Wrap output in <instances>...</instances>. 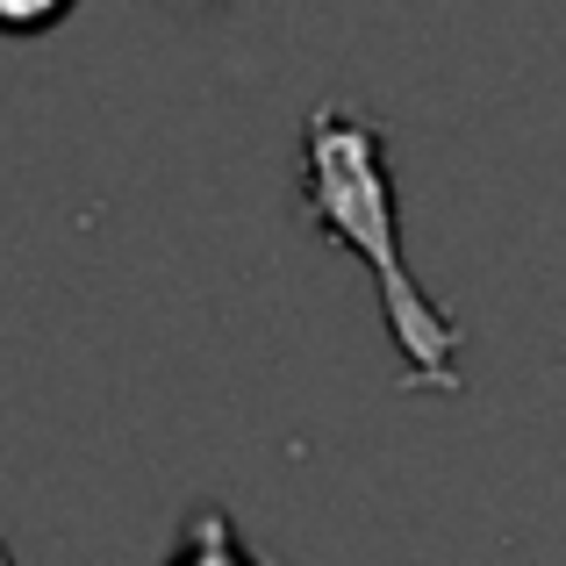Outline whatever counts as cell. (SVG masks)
Instances as JSON below:
<instances>
[{
	"label": "cell",
	"instance_id": "3957f363",
	"mask_svg": "<svg viewBox=\"0 0 566 566\" xmlns=\"http://www.w3.org/2000/svg\"><path fill=\"white\" fill-rule=\"evenodd\" d=\"M72 8H80V0H0V36H14V43L51 36Z\"/></svg>",
	"mask_w": 566,
	"mask_h": 566
},
{
	"label": "cell",
	"instance_id": "6da1fadb",
	"mask_svg": "<svg viewBox=\"0 0 566 566\" xmlns=\"http://www.w3.org/2000/svg\"><path fill=\"white\" fill-rule=\"evenodd\" d=\"M302 222L323 244L352 251L374 273L387 345L401 359V387L416 395H467V366H459V323L430 302L416 280L409 244H401V201L395 172H387V129L374 108L352 94H331L308 108L302 123V193H294Z\"/></svg>",
	"mask_w": 566,
	"mask_h": 566
},
{
	"label": "cell",
	"instance_id": "5b68a950",
	"mask_svg": "<svg viewBox=\"0 0 566 566\" xmlns=\"http://www.w3.org/2000/svg\"><path fill=\"white\" fill-rule=\"evenodd\" d=\"M180 8H216V0H180Z\"/></svg>",
	"mask_w": 566,
	"mask_h": 566
},
{
	"label": "cell",
	"instance_id": "277c9868",
	"mask_svg": "<svg viewBox=\"0 0 566 566\" xmlns=\"http://www.w3.org/2000/svg\"><path fill=\"white\" fill-rule=\"evenodd\" d=\"M0 566H22V559H14V553H8V538H0Z\"/></svg>",
	"mask_w": 566,
	"mask_h": 566
},
{
	"label": "cell",
	"instance_id": "7a4b0ae2",
	"mask_svg": "<svg viewBox=\"0 0 566 566\" xmlns=\"http://www.w3.org/2000/svg\"><path fill=\"white\" fill-rule=\"evenodd\" d=\"M166 566H273V559H259V545L237 531V516L222 510V502H193Z\"/></svg>",
	"mask_w": 566,
	"mask_h": 566
}]
</instances>
